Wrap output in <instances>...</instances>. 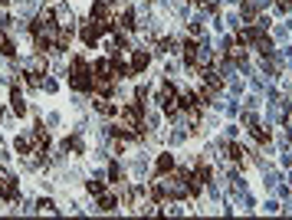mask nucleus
Masks as SVG:
<instances>
[{
	"label": "nucleus",
	"instance_id": "f257e3e1",
	"mask_svg": "<svg viewBox=\"0 0 292 220\" xmlns=\"http://www.w3.org/2000/svg\"><path fill=\"white\" fill-rule=\"evenodd\" d=\"M73 86L76 89H89L92 86V79H89V66L82 60H76V69H73Z\"/></svg>",
	"mask_w": 292,
	"mask_h": 220
}]
</instances>
